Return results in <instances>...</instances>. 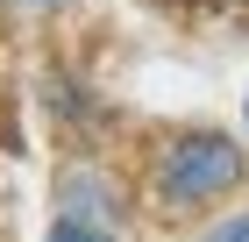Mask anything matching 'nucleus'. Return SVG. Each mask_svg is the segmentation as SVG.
Instances as JSON below:
<instances>
[{
    "label": "nucleus",
    "mask_w": 249,
    "mask_h": 242,
    "mask_svg": "<svg viewBox=\"0 0 249 242\" xmlns=\"http://www.w3.org/2000/svg\"><path fill=\"white\" fill-rule=\"evenodd\" d=\"M199 7H228V0H199Z\"/></svg>",
    "instance_id": "obj_7"
},
{
    "label": "nucleus",
    "mask_w": 249,
    "mask_h": 242,
    "mask_svg": "<svg viewBox=\"0 0 249 242\" xmlns=\"http://www.w3.org/2000/svg\"><path fill=\"white\" fill-rule=\"evenodd\" d=\"M199 242H249V206H242V214H221Z\"/></svg>",
    "instance_id": "obj_5"
},
{
    "label": "nucleus",
    "mask_w": 249,
    "mask_h": 242,
    "mask_svg": "<svg viewBox=\"0 0 249 242\" xmlns=\"http://www.w3.org/2000/svg\"><path fill=\"white\" fill-rule=\"evenodd\" d=\"M43 242H121L114 221H93V214H50Z\"/></svg>",
    "instance_id": "obj_4"
},
{
    "label": "nucleus",
    "mask_w": 249,
    "mask_h": 242,
    "mask_svg": "<svg viewBox=\"0 0 249 242\" xmlns=\"http://www.w3.org/2000/svg\"><path fill=\"white\" fill-rule=\"evenodd\" d=\"M43 114H50V121H57V129H93L100 121V100L86 93V86H78V78H64V72H50L43 78Z\"/></svg>",
    "instance_id": "obj_3"
},
{
    "label": "nucleus",
    "mask_w": 249,
    "mask_h": 242,
    "mask_svg": "<svg viewBox=\"0 0 249 242\" xmlns=\"http://www.w3.org/2000/svg\"><path fill=\"white\" fill-rule=\"evenodd\" d=\"M249 178V149L221 129H178L150 157V200L157 214H207Z\"/></svg>",
    "instance_id": "obj_1"
},
{
    "label": "nucleus",
    "mask_w": 249,
    "mask_h": 242,
    "mask_svg": "<svg viewBox=\"0 0 249 242\" xmlns=\"http://www.w3.org/2000/svg\"><path fill=\"white\" fill-rule=\"evenodd\" d=\"M7 7H21V15H64V7H78V0H7Z\"/></svg>",
    "instance_id": "obj_6"
},
{
    "label": "nucleus",
    "mask_w": 249,
    "mask_h": 242,
    "mask_svg": "<svg viewBox=\"0 0 249 242\" xmlns=\"http://www.w3.org/2000/svg\"><path fill=\"white\" fill-rule=\"evenodd\" d=\"M242 121H249V100H242Z\"/></svg>",
    "instance_id": "obj_8"
},
{
    "label": "nucleus",
    "mask_w": 249,
    "mask_h": 242,
    "mask_svg": "<svg viewBox=\"0 0 249 242\" xmlns=\"http://www.w3.org/2000/svg\"><path fill=\"white\" fill-rule=\"evenodd\" d=\"M50 200H57V214H93V221H114L128 214V192L107 178V164H93V157H78V164H64L57 178H50Z\"/></svg>",
    "instance_id": "obj_2"
}]
</instances>
